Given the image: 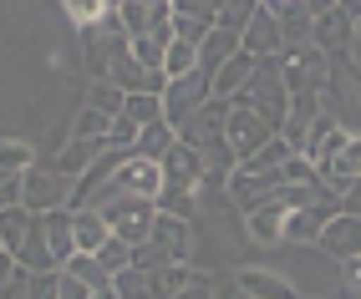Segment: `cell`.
<instances>
[{
    "label": "cell",
    "instance_id": "6da1fadb",
    "mask_svg": "<svg viewBox=\"0 0 361 299\" xmlns=\"http://www.w3.org/2000/svg\"><path fill=\"white\" fill-rule=\"evenodd\" d=\"M0 243H6V254L20 269H31V274H56L61 269L51 259V243H46V213H31L26 203L0 213Z\"/></svg>",
    "mask_w": 361,
    "mask_h": 299
},
{
    "label": "cell",
    "instance_id": "7a4b0ae2",
    "mask_svg": "<svg viewBox=\"0 0 361 299\" xmlns=\"http://www.w3.org/2000/svg\"><path fill=\"white\" fill-rule=\"evenodd\" d=\"M188 254H194V229H188V218L158 213L148 243L133 248V264L137 269H163V264H188Z\"/></svg>",
    "mask_w": 361,
    "mask_h": 299
},
{
    "label": "cell",
    "instance_id": "3957f363",
    "mask_svg": "<svg viewBox=\"0 0 361 299\" xmlns=\"http://www.w3.org/2000/svg\"><path fill=\"white\" fill-rule=\"evenodd\" d=\"M239 107H250L255 117H264L270 127L280 132L290 122V91H285V77H280V61H259V71L250 77V87L234 96Z\"/></svg>",
    "mask_w": 361,
    "mask_h": 299
},
{
    "label": "cell",
    "instance_id": "277c9868",
    "mask_svg": "<svg viewBox=\"0 0 361 299\" xmlns=\"http://www.w3.org/2000/svg\"><path fill=\"white\" fill-rule=\"evenodd\" d=\"M280 77H285V91H290V102H305V96H326L331 56L321 51L316 41H310V46H295V51H285V56H280Z\"/></svg>",
    "mask_w": 361,
    "mask_h": 299
},
{
    "label": "cell",
    "instance_id": "5b68a950",
    "mask_svg": "<svg viewBox=\"0 0 361 299\" xmlns=\"http://www.w3.org/2000/svg\"><path fill=\"white\" fill-rule=\"evenodd\" d=\"M77 36H82V56H87L92 82H97V77H107V71H112V61L133 51V36L123 31V20H117V15L97 20V26H82Z\"/></svg>",
    "mask_w": 361,
    "mask_h": 299
},
{
    "label": "cell",
    "instance_id": "8992f818",
    "mask_svg": "<svg viewBox=\"0 0 361 299\" xmlns=\"http://www.w3.org/2000/svg\"><path fill=\"white\" fill-rule=\"evenodd\" d=\"M209 102H214V82L204 77V71H188V77H178V82L163 87V122L173 132H183Z\"/></svg>",
    "mask_w": 361,
    "mask_h": 299
},
{
    "label": "cell",
    "instance_id": "52a82bcc",
    "mask_svg": "<svg viewBox=\"0 0 361 299\" xmlns=\"http://www.w3.org/2000/svg\"><path fill=\"white\" fill-rule=\"evenodd\" d=\"M117 20H123V31L133 41H163V46H173V0H123Z\"/></svg>",
    "mask_w": 361,
    "mask_h": 299
},
{
    "label": "cell",
    "instance_id": "ba28073f",
    "mask_svg": "<svg viewBox=\"0 0 361 299\" xmlns=\"http://www.w3.org/2000/svg\"><path fill=\"white\" fill-rule=\"evenodd\" d=\"M280 132L270 127V122H264V117H255L250 107H229V122H224V142H229V153L239 158V163H250V158H259L264 153V147H270Z\"/></svg>",
    "mask_w": 361,
    "mask_h": 299
},
{
    "label": "cell",
    "instance_id": "9c48e42d",
    "mask_svg": "<svg viewBox=\"0 0 361 299\" xmlns=\"http://www.w3.org/2000/svg\"><path fill=\"white\" fill-rule=\"evenodd\" d=\"M280 188H290V183H285V167H255V163H239V167H234V178H229V198H234V203L245 208V213H255L259 203H270Z\"/></svg>",
    "mask_w": 361,
    "mask_h": 299
},
{
    "label": "cell",
    "instance_id": "30bf717a",
    "mask_svg": "<svg viewBox=\"0 0 361 299\" xmlns=\"http://www.w3.org/2000/svg\"><path fill=\"white\" fill-rule=\"evenodd\" d=\"M71 193H77V178H66V172H56V167H31L26 172V208L31 213L71 208Z\"/></svg>",
    "mask_w": 361,
    "mask_h": 299
},
{
    "label": "cell",
    "instance_id": "8fae6325",
    "mask_svg": "<svg viewBox=\"0 0 361 299\" xmlns=\"http://www.w3.org/2000/svg\"><path fill=\"white\" fill-rule=\"evenodd\" d=\"M229 107L234 102H219V96H214V102L188 122V127L178 132V142H188V147H199V153L209 158V153H219L224 147V122H229Z\"/></svg>",
    "mask_w": 361,
    "mask_h": 299
},
{
    "label": "cell",
    "instance_id": "7c38bea8",
    "mask_svg": "<svg viewBox=\"0 0 361 299\" xmlns=\"http://www.w3.org/2000/svg\"><path fill=\"white\" fill-rule=\"evenodd\" d=\"M239 41H245V51H250L255 61H280V56H285L280 15H275V11H264V6L250 15V26H245V36H239Z\"/></svg>",
    "mask_w": 361,
    "mask_h": 299
},
{
    "label": "cell",
    "instance_id": "4fadbf2b",
    "mask_svg": "<svg viewBox=\"0 0 361 299\" xmlns=\"http://www.w3.org/2000/svg\"><path fill=\"white\" fill-rule=\"evenodd\" d=\"M341 213V203H310V208H295L290 218H285V243H321V234H326V223Z\"/></svg>",
    "mask_w": 361,
    "mask_h": 299
},
{
    "label": "cell",
    "instance_id": "5bb4252c",
    "mask_svg": "<svg viewBox=\"0 0 361 299\" xmlns=\"http://www.w3.org/2000/svg\"><path fill=\"white\" fill-rule=\"evenodd\" d=\"M112 183L117 188H128V193H137V198H153L158 203V193H163V163H148V158H128L123 167L112 172Z\"/></svg>",
    "mask_w": 361,
    "mask_h": 299
},
{
    "label": "cell",
    "instance_id": "9a60e30c",
    "mask_svg": "<svg viewBox=\"0 0 361 299\" xmlns=\"http://www.w3.org/2000/svg\"><path fill=\"white\" fill-rule=\"evenodd\" d=\"M351 41H356V20L341 6H331L326 15H316V46H321L326 56H346Z\"/></svg>",
    "mask_w": 361,
    "mask_h": 299
},
{
    "label": "cell",
    "instance_id": "2e32d148",
    "mask_svg": "<svg viewBox=\"0 0 361 299\" xmlns=\"http://www.w3.org/2000/svg\"><path fill=\"white\" fill-rule=\"evenodd\" d=\"M321 248L331 259H361V218H351V213H336L331 223H326V234H321Z\"/></svg>",
    "mask_w": 361,
    "mask_h": 299
},
{
    "label": "cell",
    "instance_id": "e0dca14e",
    "mask_svg": "<svg viewBox=\"0 0 361 299\" xmlns=\"http://www.w3.org/2000/svg\"><path fill=\"white\" fill-rule=\"evenodd\" d=\"M245 51V41H239V31H224V26H214L209 36H204V46H199V71L214 82L219 77V66L229 61V56H239Z\"/></svg>",
    "mask_w": 361,
    "mask_h": 299
},
{
    "label": "cell",
    "instance_id": "ac0fdd59",
    "mask_svg": "<svg viewBox=\"0 0 361 299\" xmlns=\"http://www.w3.org/2000/svg\"><path fill=\"white\" fill-rule=\"evenodd\" d=\"M234 284L245 289L250 299H300L295 284H290V279H280V274H270V269H239V274H234Z\"/></svg>",
    "mask_w": 361,
    "mask_h": 299
},
{
    "label": "cell",
    "instance_id": "d6986e66",
    "mask_svg": "<svg viewBox=\"0 0 361 299\" xmlns=\"http://www.w3.org/2000/svg\"><path fill=\"white\" fill-rule=\"evenodd\" d=\"M255 71H259V61H255L250 51L229 56V61L219 66V77H214V96H219V102H234V96L250 87V77H255Z\"/></svg>",
    "mask_w": 361,
    "mask_h": 299
},
{
    "label": "cell",
    "instance_id": "ffe728a7",
    "mask_svg": "<svg viewBox=\"0 0 361 299\" xmlns=\"http://www.w3.org/2000/svg\"><path fill=\"white\" fill-rule=\"evenodd\" d=\"M71 229H77V254H97L112 238V223L97 208H71Z\"/></svg>",
    "mask_w": 361,
    "mask_h": 299
},
{
    "label": "cell",
    "instance_id": "44dd1931",
    "mask_svg": "<svg viewBox=\"0 0 361 299\" xmlns=\"http://www.w3.org/2000/svg\"><path fill=\"white\" fill-rule=\"evenodd\" d=\"M107 153V142H82V137H71L66 147H61V153H56V172H66V178H82V172L92 167V163H97Z\"/></svg>",
    "mask_w": 361,
    "mask_h": 299
},
{
    "label": "cell",
    "instance_id": "7402d4cb",
    "mask_svg": "<svg viewBox=\"0 0 361 299\" xmlns=\"http://www.w3.org/2000/svg\"><path fill=\"white\" fill-rule=\"evenodd\" d=\"M46 243H51V259H56V264H66L71 254H77V229H71V208L46 213Z\"/></svg>",
    "mask_w": 361,
    "mask_h": 299
},
{
    "label": "cell",
    "instance_id": "603a6c76",
    "mask_svg": "<svg viewBox=\"0 0 361 299\" xmlns=\"http://www.w3.org/2000/svg\"><path fill=\"white\" fill-rule=\"evenodd\" d=\"M173 147H178V132L168 127V122H148V127L137 132V147H133V153H137V158H148V163H163L168 153H173Z\"/></svg>",
    "mask_w": 361,
    "mask_h": 299
},
{
    "label": "cell",
    "instance_id": "cb8c5ba5",
    "mask_svg": "<svg viewBox=\"0 0 361 299\" xmlns=\"http://www.w3.org/2000/svg\"><path fill=\"white\" fill-rule=\"evenodd\" d=\"M87 107H97V112H107V117H123L128 112V91L117 87L112 77H97L87 87Z\"/></svg>",
    "mask_w": 361,
    "mask_h": 299
},
{
    "label": "cell",
    "instance_id": "d4e9b609",
    "mask_svg": "<svg viewBox=\"0 0 361 299\" xmlns=\"http://www.w3.org/2000/svg\"><path fill=\"white\" fill-rule=\"evenodd\" d=\"M66 274H71V279H82L87 289H112V274L97 264V254H71L66 264H61Z\"/></svg>",
    "mask_w": 361,
    "mask_h": 299
},
{
    "label": "cell",
    "instance_id": "484cf974",
    "mask_svg": "<svg viewBox=\"0 0 361 299\" xmlns=\"http://www.w3.org/2000/svg\"><path fill=\"white\" fill-rule=\"evenodd\" d=\"M112 122H117V117H107V112H97V107H82L77 122H71V137H82V142H107V137H112Z\"/></svg>",
    "mask_w": 361,
    "mask_h": 299
},
{
    "label": "cell",
    "instance_id": "4316f807",
    "mask_svg": "<svg viewBox=\"0 0 361 299\" xmlns=\"http://www.w3.org/2000/svg\"><path fill=\"white\" fill-rule=\"evenodd\" d=\"M188 71H199V46H188V41L173 36V46H168V56H163V77L178 82V77H188Z\"/></svg>",
    "mask_w": 361,
    "mask_h": 299
},
{
    "label": "cell",
    "instance_id": "83f0119b",
    "mask_svg": "<svg viewBox=\"0 0 361 299\" xmlns=\"http://www.w3.org/2000/svg\"><path fill=\"white\" fill-rule=\"evenodd\" d=\"M61 11H66V20H71V26H97V20H107V15H117L112 6H107V0H61Z\"/></svg>",
    "mask_w": 361,
    "mask_h": 299
},
{
    "label": "cell",
    "instance_id": "f1b7e54d",
    "mask_svg": "<svg viewBox=\"0 0 361 299\" xmlns=\"http://www.w3.org/2000/svg\"><path fill=\"white\" fill-rule=\"evenodd\" d=\"M36 167V153H31V142H20V137H6L0 142V172H31Z\"/></svg>",
    "mask_w": 361,
    "mask_h": 299
},
{
    "label": "cell",
    "instance_id": "f546056e",
    "mask_svg": "<svg viewBox=\"0 0 361 299\" xmlns=\"http://www.w3.org/2000/svg\"><path fill=\"white\" fill-rule=\"evenodd\" d=\"M97 264H102V269L112 274V279H117V274H123V269H133V243L112 234V238H107V243L97 248Z\"/></svg>",
    "mask_w": 361,
    "mask_h": 299
},
{
    "label": "cell",
    "instance_id": "4dcf8cb0",
    "mask_svg": "<svg viewBox=\"0 0 361 299\" xmlns=\"http://www.w3.org/2000/svg\"><path fill=\"white\" fill-rule=\"evenodd\" d=\"M123 117H133L137 127H148V122H163V96H153V91L128 96V112H123Z\"/></svg>",
    "mask_w": 361,
    "mask_h": 299
},
{
    "label": "cell",
    "instance_id": "1f68e13d",
    "mask_svg": "<svg viewBox=\"0 0 361 299\" xmlns=\"http://www.w3.org/2000/svg\"><path fill=\"white\" fill-rule=\"evenodd\" d=\"M255 11H259V0H229V6H224V15H219V26L245 36V26H250V15H255Z\"/></svg>",
    "mask_w": 361,
    "mask_h": 299
},
{
    "label": "cell",
    "instance_id": "d6a6232c",
    "mask_svg": "<svg viewBox=\"0 0 361 299\" xmlns=\"http://www.w3.org/2000/svg\"><path fill=\"white\" fill-rule=\"evenodd\" d=\"M20 203H26V172H20V178L16 172H0V213L20 208Z\"/></svg>",
    "mask_w": 361,
    "mask_h": 299
},
{
    "label": "cell",
    "instance_id": "836d02e7",
    "mask_svg": "<svg viewBox=\"0 0 361 299\" xmlns=\"http://www.w3.org/2000/svg\"><path fill=\"white\" fill-rule=\"evenodd\" d=\"M133 56L148 66V71H163V56H168V46L163 41H133Z\"/></svg>",
    "mask_w": 361,
    "mask_h": 299
},
{
    "label": "cell",
    "instance_id": "e575fe53",
    "mask_svg": "<svg viewBox=\"0 0 361 299\" xmlns=\"http://www.w3.org/2000/svg\"><path fill=\"white\" fill-rule=\"evenodd\" d=\"M56 294H61V299H92V289H87L82 279H71L66 269H56Z\"/></svg>",
    "mask_w": 361,
    "mask_h": 299
},
{
    "label": "cell",
    "instance_id": "d590c367",
    "mask_svg": "<svg viewBox=\"0 0 361 299\" xmlns=\"http://www.w3.org/2000/svg\"><path fill=\"white\" fill-rule=\"evenodd\" d=\"M173 299H219V294L209 289V279H204V274H194V279H188V284H183Z\"/></svg>",
    "mask_w": 361,
    "mask_h": 299
},
{
    "label": "cell",
    "instance_id": "8d00e7d4",
    "mask_svg": "<svg viewBox=\"0 0 361 299\" xmlns=\"http://www.w3.org/2000/svg\"><path fill=\"white\" fill-rule=\"evenodd\" d=\"M346 294L361 299V259H346Z\"/></svg>",
    "mask_w": 361,
    "mask_h": 299
},
{
    "label": "cell",
    "instance_id": "74e56055",
    "mask_svg": "<svg viewBox=\"0 0 361 299\" xmlns=\"http://www.w3.org/2000/svg\"><path fill=\"white\" fill-rule=\"evenodd\" d=\"M11 274H16V259L6 254V248H0V289H6V284H11Z\"/></svg>",
    "mask_w": 361,
    "mask_h": 299
},
{
    "label": "cell",
    "instance_id": "f35d334b",
    "mask_svg": "<svg viewBox=\"0 0 361 299\" xmlns=\"http://www.w3.org/2000/svg\"><path fill=\"white\" fill-rule=\"evenodd\" d=\"M346 56H351V71H356V77H361V36L351 41V51H346Z\"/></svg>",
    "mask_w": 361,
    "mask_h": 299
},
{
    "label": "cell",
    "instance_id": "ab89813d",
    "mask_svg": "<svg viewBox=\"0 0 361 299\" xmlns=\"http://www.w3.org/2000/svg\"><path fill=\"white\" fill-rule=\"evenodd\" d=\"M336 6H341V11H346V15H351V20H356V15H361V0H336Z\"/></svg>",
    "mask_w": 361,
    "mask_h": 299
},
{
    "label": "cell",
    "instance_id": "60d3db41",
    "mask_svg": "<svg viewBox=\"0 0 361 299\" xmlns=\"http://www.w3.org/2000/svg\"><path fill=\"white\" fill-rule=\"evenodd\" d=\"M264 11H285V6H295V0H259Z\"/></svg>",
    "mask_w": 361,
    "mask_h": 299
},
{
    "label": "cell",
    "instance_id": "b9f144b4",
    "mask_svg": "<svg viewBox=\"0 0 361 299\" xmlns=\"http://www.w3.org/2000/svg\"><path fill=\"white\" fill-rule=\"evenodd\" d=\"M92 299H123V294H117V284H112V289H92Z\"/></svg>",
    "mask_w": 361,
    "mask_h": 299
},
{
    "label": "cell",
    "instance_id": "7bdbcfd3",
    "mask_svg": "<svg viewBox=\"0 0 361 299\" xmlns=\"http://www.w3.org/2000/svg\"><path fill=\"white\" fill-rule=\"evenodd\" d=\"M219 299H250V294H245V289H239V284H229V289H224Z\"/></svg>",
    "mask_w": 361,
    "mask_h": 299
},
{
    "label": "cell",
    "instance_id": "ee69618b",
    "mask_svg": "<svg viewBox=\"0 0 361 299\" xmlns=\"http://www.w3.org/2000/svg\"><path fill=\"white\" fill-rule=\"evenodd\" d=\"M356 36H361V15H356Z\"/></svg>",
    "mask_w": 361,
    "mask_h": 299
},
{
    "label": "cell",
    "instance_id": "f6af8a7d",
    "mask_svg": "<svg viewBox=\"0 0 361 299\" xmlns=\"http://www.w3.org/2000/svg\"><path fill=\"white\" fill-rule=\"evenodd\" d=\"M346 299H351V294H346Z\"/></svg>",
    "mask_w": 361,
    "mask_h": 299
}]
</instances>
